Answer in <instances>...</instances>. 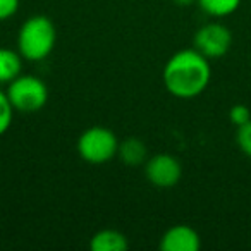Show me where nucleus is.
Masks as SVG:
<instances>
[{"mask_svg":"<svg viewBox=\"0 0 251 251\" xmlns=\"http://www.w3.org/2000/svg\"><path fill=\"white\" fill-rule=\"evenodd\" d=\"M232 43V35L224 25L210 23L198 29L195 36V47L206 59H219L226 55Z\"/></svg>","mask_w":251,"mask_h":251,"instance_id":"39448f33","label":"nucleus"},{"mask_svg":"<svg viewBox=\"0 0 251 251\" xmlns=\"http://www.w3.org/2000/svg\"><path fill=\"white\" fill-rule=\"evenodd\" d=\"M145 174H147V179L153 186L165 189L177 184L179 179H181L182 169L176 157H172L169 153H158L153 155L147 162Z\"/></svg>","mask_w":251,"mask_h":251,"instance_id":"423d86ee","label":"nucleus"},{"mask_svg":"<svg viewBox=\"0 0 251 251\" xmlns=\"http://www.w3.org/2000/svg\"><path fill=\"white\" fill-rule=\"evenodd\" d=\"M93 251H126L129 248L127 237L114 229H103L97 232L90 241Z\"/></svg>","mask_w":251,"mask_h":251,"instance_id":"6e6552de","label":"nucleus"},{"mask_svg":"<svg viewBox=\"0 0 251 251\" xmlns=\"http://www.w3.org/2000/svg\"><path fill=\"white\" fill-rule=\"evenodd\" d=\"M201 246L200 236L189 226H174L162 236L160 250L164 251H198Z\"/></svg>","mask_w":251,"mask_h":251,"instance_id":"0eeeda50","label":"nucleus"},{"mask_svg":"<svg viewBox=\"0 0 251 251\" xmlns=\"http://www.w3.org/2000/svg\"><path fill=\"white\" fill-rule=\"evenodd\" d=\"M208 59L198 50H181L169 59L164 67V84L177 98H193L205 91L210 83Z\"/></svg>","mask_w":251,"mask_h":251,"instance_id":"f257e3e1","label":"nucleus"},{"mask_svg":"<svg viewBox=\"0 0 251 251\" xmlns=\"http://www.w3.org/2000/svg\"><path fill=\"white\" fill-rule=\"evenodd\" d=\"M7 97L14 110L33 114L45 107L49 100V88L36 76H18L9 83Z\"/></svg>","mask_w":251,"mask_h":251,"instance_id":"7ed1b4c3","label":"nucleus"},{"mask_svg":"<svg viewBox=\"0 0 251 251\" xmlns=\"http://www.w3.org/2000/svg\"><path fill=\"white\" fill-rule=\"evenodd\" d=\"M23 55L11 49H0V83H11L21 76Z\"/></svg>","mask_w":251,"mask_h":251,"instance_id":"9d476101","label":"nucleus"},{"mask_svg":"<svg viewBox=\"0 0 251 251\" xmlns=\"http://www.w3.org/2000/svg\"><path fill=\"white\" fill-rule=\"evenodd\" d=\"M198 4L206 14L222 18V16L232 14L239 7L241 0H198Z\"/></svg>","mask_w":251,"mask_h":251,"instance_id":"9b49d317","label":"nucleus"},{"mask_svg":"<svg viewBox=\"0 0 251 251\" xmlns=\"http://www.w3.org/2000/svg\"><path fill=\"white\" fill-rule=\"evenodd\" d=\"M19 9V0H0V21L12 18Z\"/></svg>","mask_w":251,"mask_h":251,"instance_id":"2eb2a0df","label":"nucleus"},{"mask_svg":"<svg viewBox=\"0 0 251 251\" xmlns=\"http://www.w3.org/2000/svg\"><path fill=\"white\" fill-rule=\"evenodd\" d=\"M174 4H177V5H182V7H186V5H191L195 0H172Z\"/></svg>","mask_w":251,"mask_h":251,"instance_id":"dca6fc26","label":"nucleus"},{"mask_svg":"<svg viewBox=\"0 0 251 251\" xmlns=\"http://www.w3.org/2000/svg\"><path fill=\"white\" fill-rule=\"evenodd\" d=\"M57 31L53 23L47 16H33L21 26L18 35L19 53L23 59L43 60L52 53L55 47Z\"/></svg>","mask_w":251,"mask_h":251,"instance_id":"f03ea898","label":"nucleus"},{"mask_svg":"<svg viewBox=\"0 0 251 251\" xmlns=\"http://www.w3.org/2000/svg\"><path fill=\"white\" fill-rule=\"evenodd\" d=\"M119 140L110 129L93 126L77 140V153L90 164H105L117 155Z\"/></svg>","mask_w":251,"mask_h":251,"instance_id":"20e7f679","label":"nucleus"},{"mask_svg":"<svg viewBox=\"0 0 251 251\" xmlns=\"http://www.w3.org/2000/svg\"><path fill=\"white\" fill-rule=\"evenodd\" d=\"M229 117H230V121H232V124H236L237 127H241V126H244L246 122L251 121L250 108H248L246 105L237 103V105H234V107L230 108Z\"/></svg>","mask_w":251,"mask_h":251,"instance_id":"4468645a","label":"nucleus"},{"mask_svg":"<svg viewBox=\"0 0 251 251\" xmlns=\"http://www.w3.org/2000/svg\"><path fill=\"white\" fill-rule=\"evenodd\" d=\"M12 103L9 101L7 93L0 90V136L4 133H7V129L11 127L12 124Z\"/></svg>","mask_w":251,"mask_h":251,"instance_id":"f8f14e48","label":"nucleus"},{"mask_svg":"<svg viewBox=\"0 0 251 251\" xmlns=\"http://www.w3.org/2000/svg\"><path fill=\"white\" fill-rule=\"evenodd\" d=\"M237 145L251 158V121L237 129Z\"/></svg>","mask_w":251,"mask_h":251,"instance_id":"ddd939ff","label":"nucleus"},{"mask_svg":"<svg viewBox=\"0 0 251 251\" xmlns=\"http://www.w3.org/2000/svg\"><path fill=\"white\" fill-rule=\"evenodd\" d=\"M147 145L138 138H127L122 143H119V158L129 167H136V165L143 164L147 160Z\"/></svg>","mask_w":251,"mask_h":251,"instance_id":"1a4fd4ad","label":"nucleus"}]
</instances>
